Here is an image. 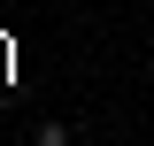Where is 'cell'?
<instances>
[{
	"instance_id": "6da1fadb",
	"label": "cell",
	"mask_w": 154,
	"mask_h": 146,
	"mask_svg": "<svg viewBox=\"0 0 154 146\" xmlns=\"http://www.w3.org/2000/svg\"><path fill=\"white\" fill-rule=\"evenodd\" d=\"M31 146H77V123H69V115H38V123H31Z\"/></svg>"
},
{
	"instance_id": "7a4b0ae2",
	"label": "cell",
	"mask_w": 154,
	"mask_h": 146,
	"mask_svg": "<svg viewBox=\"0 0 154 146\" xmlns=\"http://www.w3.org/2000/svg\"><path fill=\"white\" fill-rule=\"evenodd\" d=\"M16 77V38H0V85Z\"/></svg>"
},
{
	"instance_id": "3957f363",
	"label": "cell",
	"mask_w": 154,
	"mask_h": 146,
	"mask_svg": "<svg viewBox=\"0 0 154 146\" xmlns=\"http://www.w3.org/2000/svg\"><path fill=\"white\" fill-rule=\"evenodd\" d=\"M16 146H31V138H16Z\"/></svg>"
}]
</instances>
